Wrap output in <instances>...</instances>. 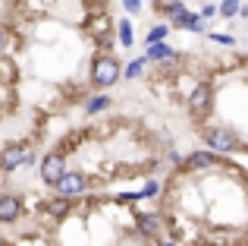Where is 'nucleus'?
<instances>
[{
  "label": "nucleus",
  "mask_w": 248,
  "mask_h": 246,
  "mask_svg": "<svg viewBox=\"0 0 248 246\" xmlns=\"http://www.w3.org/2000/svg\"><path fill=\"white\" fill-rule=\"evenodd\" d=\"M157 228H160V221L154 215H139V230H141V234L154 237V234H157Z\"/></svg>",
  "instance_id": "10"
},
{
  "label": "nucleus",
  "mask_w": 248,
  "mask_h": 246,
  "mask_svg": "<svg viewBox=\"0 0 248 246\" xmlns=\"http://www.w3.org/2000/svg\"><path fill=\"white\" fill-rule=\"evenodd\" d=\"M0 246H6V243H0Z\"/></svg>",
  "instance_id": "24"
},
{
  "label": "nucleus",
  "mask_w": 248,
  "mask_h": 246,
  "mask_svg": "<svg viewBox=\"0 0 248 246\" xmlns=\"http://www.w3.org/2000/svg\"><path fill=\"white\" fill-rule=\"evenodd\" d=\"M173 22L176 25H182V29H192V32H201V25H204V19H201V16H195V13H179V16H176L173 19Z\"/></svg>",
  "instance_id": "9"
},
{
  "label": "nucleus",
  "mask_w": 248,
  "mask_h": 246,
  "mask_svg": "<svg viewBox=\"0 0 248 246\" xmlns=\"http://www.w3.org/2000/svg\"><path fill=\"white\" fill-rule=\"evenodd\" d=\"M204 142H207L211 152H232V148L239 145V139L226 126H207L204 129Z\"/></svg>",
  "instance_id": "2"
},
{
  "label": "nucleus",
  "mask_w": 248,
  "mask_h": 246,
  "mask_svg": "<svg viewBox=\"0 0 248 246\" xmlns=\"http://www.w3.org/2000/svg\"><path fill=\"white\" fill-rule=\"evenodd\" d=\"M164 38H167V25H157V29L148 32V44H157V41H164Z\"/></svg>",
  "instance_id": "15"
},
{
  "label": "nucleus",
  "mask_w": 248,
  "mask_h": 246,
  "mask_svg": "<svg viewBox=\"0 0 248 246\" xmlns=\"http://www.w3.org/2000/svg\"><path fill=\"white\" fill-rule=\"evenodd\" d=\"M123 6H126L129 13H139L141 10V0H123Z\"/></svg>",
  "instance_id": "20"
},
{
  "label": "nucleus",
  "mask_w": 248,
  "mask_h": 246,
  "mask_svg": "<svg viewBox=\"0 0 248 246\" xmlns=\"http://www.w3.org/2000/svg\"><path fill=\"white\" fill-rule=\"evenodd\" d=\"M54 186H57V196H63V199H76V196H79V193L85 190V177H82V174H69V171H66Z\"/></svg>",
  "instance_id": "4"
},
{
  "label": "nucleus",
  "mask_w": 248,
  "mask_h": 246,
  "mask_svg": "<svg viewBox=\"0 0 248 246\" xmlns=\"http://www.w3.org/2000/svg\"><path fill=\"white\" fill-rule=\"evenodd\" d=\"M214 152H195V155H188L186 158V167H192V171H198V167H211L214 164Z\"/></svg>",
  "instance_id": "8"
},
{
  "label": "nucleus",
  "mask_w": 248,
  "mask_h": 246,
  "mask_svg": "<svg viewBox=\"0 0 248 246\" xmlns=\"http://www.w3.org/2000/svg\"><path fill=\"white\" fill-rule=\"evenodd\" d=\"M22 215V202H19L16 196H0V221H16V218Z\"/></svg>",
  "instance_id": "7"
},
{
  "label": "nucleus",
  "mask_w": 248,
  "mask_h": 246,
  "mask_svg": "<svg viewBox=\"0 0 248 246\" xmlns=\"http://www.w3.org/2000/svg\"><path fill=\"white\" fill-rule=\"evenodd\" d=\"M214 13H217V6H204V10H201V19H211Z\"/></svg>",
  "instance_id": "22"
},
{
  "label": "nucleus",
  "mask_w": 248,
  "mask_h": 246,
  "mask_svg": "<svg viewBox=\"0 0 248 246\" xmlns=\"http://www.w3.org/2000/svg\"><path fill=\"white\" fill-rule=\"evenodd\" d=\"M63 174H66V164H63V158H60V155H47V158H44V164H41V177H44V183L54 186L57 180L63 177Z\"/></svg>",
  "instance_id": "5"
},
{
  "label": "nucleus",
  "mask_w": 248,
  "mask_h": 246,
  "mask_svg": "<svg viewBox=\"0 0 248 246\" xmlns=\"http://www.w3.org/2000/svg\"><path fill=\"white\" fill-rule=\"evenodd\" d=\"M107 105H110V101L104 98V95H101V98H91V101H88V114H94V111H104Z\"/></svg>",
  "instance_id": "16"
},
{
  "label": "nucleus",
  "mask_w": 248,
  "mask_h": 246,
  "mask_svg": "<svg viewBox=\"0 0 248 246\" xmlns=\"http://www.w3.org/2000/svg\"><path fill=\"white\" fill-rule=\"evenodd\" d=\"M148 57H151V60H173V51H170L164 41H157V44L148 48Z\"/></svg>",
  "instance_id": "11"
},
{
  "label": "nucleus",
  "mask_w": 248,
  "mask_h": 246,
  "mask_svg": "<svg viewBox=\"0 0 248 246\" xmlns=\"http://www.w3.org/2000/svg\"><path fill=\"white\" fill-rule=\"evenodd\" d=\"M211 98H214V92H211V86H198L192 95H188V111L192 114H204L207 107H211Z\"/></svg>",
  "instance_id": "6"
},
{
  "label": "nucleus",
  "mask_w": 248,
  "mask_h": 246,
  "mask_svg": "<svg viewBox=\"0 0 248 246\" xmlns=\"http://www.w3.org/2000/svg\"><path fill=\"white\" fill-rule=\"evenodd\" d=\"M31 158H35V155H31V148L25 145V142H13V145H6L3 152H0V167H3V171H19V167L29 164Z\"/></svg>",
  "instance_id": "1"
},
{
  "label": "nucleus",
  "mask_w": 248,
  "mask_h": 246,
  "mask_svg": "<svg viewBox=\"0 0 248 246\" xmlns=\"http://www.w3.org/2000/svg\"><path fill=\"white\" fill-rule=\"evenodd\" d=\"M211 41H217V44H232L236 38H232V35H220V32H214V35H211Z\"/></svg>",
  "instance_id": "19"
},
{
  "label": "nucleus",
  "mask_w": 248,
  "mask_h": 246,
  "mask_svg": "<svg viewBox=\"0 0 248 246\" xmlns=\"http://www.w3.org/2000/svg\"><path fill=\"white\" fill-rule=\"evenodd\" d=\"M160 246H176V243H160Z\"/></svg>",
  "instance_id": "23"
},
{
  "label": "nucleus",
  "mask_w": 248,
  "mask_h": 246,
  "mask_svg": "<svg viewBox=\"0 0 248 246\" xmlns=\"http://www.w3.org/2000/svg\"><path fill=\"white\" fill-rule=\"evenodd\" d=\"M91 79H94V86H113L120 79V63L113 57H97L94 70H91Z\"/></svg>",
  "instance_id": "3"
},
{
  "label": "nucleus",
  "mask_w": 248,
  "mask_h": 246,
  "mask_svg": "<svg viewBox=\"0 0 248 246\" xmlns=\"http://www.w3.org/2000/svg\"><path fill=\"white\" fill-rule=\"evenodd\" d=\"M179 13H186V6H182L179 0H170V3H167V16H173V19H176Z\"/></svg>",
  "instance_id": "17"
},
{
  "label": "nucleus",
  "mask_w": 248,
  "mask_h": 246,
  "mask_svg": "<svg viewBox=\"0 0 248 246\" xmlns=\"http://www.w3.org/2000/svg\"><path fill=\"white\" fill-rule=\"evenodd\" d=\"M141 67H145V60H135V63H129V70H126V76L129 79H135V76L141 73Z\"/></svg>",
  "instance_id": "18"
},
{
  "label": "nucleus",
  "mask_w": 248,
  "mask_h": 246,
  "mask_svg": "<svg viewBox=\"0 0 248 246\" xmlns=\"http://www.w3.org/2000/svg\"><path fill=\"white\" fill-rule=\"evenodd\" d=\"M139 196H157V183H148V186H145V190H141V193H139Z\"/></svg>",
  "instance_id": "21"
},
{
  "label": "nucleus",
  "mask_w": 248,
  "mask_h": 246,
  "mask_svg": "<svg viewBox=\"0 0 248 246\" xmlns=\"http://www.w3.org/2000/svg\"><path fill=\"white\" fill-rule=\"evenodd\" d=\"M239 0H223V3H220V16L223 19H232V16H239Z\"/></svg>",
  "instance_id": "12"
},
{
  "label": "nucleus",
  "mask_w": 248,
  "mask_h": 246,
  "mask_svg": "<svg viewBox=\"0 0 248 246\" xmlns=\"http://www.w3.org/2000/svg\"><path fill=\"white\" fill-rule=\"evenodd\" d=\"M120 44H126V48H129V44H135L132 41V25H129V19H123V22H120Z\"/></svg>",
  "instance_id": "14"
},
{
  "label": "nucleus",
  "mask_w": 248,
  "mask_h": 246,
  "mask_svg": "<svg viewBox=\"0 0 248 246\" xmlns=\"http://www.w3.org/2000/svg\"><path fill=\"white\" fill-rule=\"evenodd\" d=\"M66 211H69V199L57 196L54 202H50V215H54V218H63V215H66Z\"/></svg>",
  "instance_id": "13"
}]
</instances>
